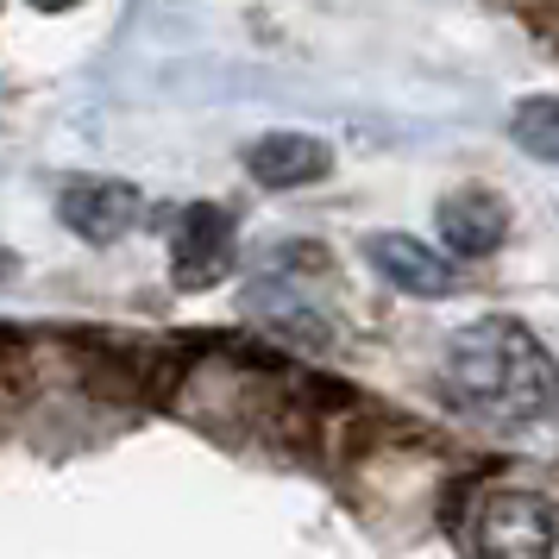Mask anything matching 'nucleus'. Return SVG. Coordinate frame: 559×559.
Returning <instances> with one entry per match:
<instances>
[{"label": "nucleus", "instance_id": "6e6552de", "mask_svg": "<svg viewBox=\"0 0 559 559\" xmlns=\"http://www.w3.org/2000/svg\"><path fill=\"white\" fill-rule=\"evenodd\" d=\"M328 170H333V152L314 132H264V139L246 145V177L258 189H308Z\"/></svg>", "mask_w": 559, "mask_h": 559}, {"label": "nucleus", "instance_id": "39448f33", "mask_svg": "<svg viewBox=\"0 0 559 559\" xmlns=\"http://www.w3.org/2000/svg\"><path fill=\"white\" fill-rule=\"evenodd\" d=\"M365 264H371L390 289L415 296V302L453 296V258L440 252V246H428V239H415V233H371V239H365Z\"/></svg>", "mask_w": 559, "mask_h": 559}, {"label": "nucleus", "instance_id": "9d476101", "mask_svg": "<svg viewBox=\"0 0 559 559\" xmlns=\"http://www.w3.org/2000/svg\"><path fill=\"white\" fill-rule=\"evenodd\" d=\"M38 13H70V7H82V0H32Z\"/></svg>", "mask_w": 559, "mask_h": 559}, {"label": "nucleus", "instance_id": "0eeeda50", "mask_svg": "<svg viewBox=\"0 0 559 559\" xmlns=\"http://www.w3.org/2000/svg\"><path fill=\"white\" fill-rule=\"evenodd\" d=\"M246 314H252L271 340L296 346V353H328L333 346V321L308 302L296 283H277V277L252 283V289H246Z\"/></svg>", "mask_w": 559, "mask_h": 559}, {"label": "nucleus", "instance_id": "7ed1b4c3", "mask_svg": "<svg viewBox=\"0 0 559 559\" xmlns=\"http://www.w3.org/2000/svg\"><path fill=\"white\" fill-rule=\"evenodd\" d=\"M139 214H145V195L120 177H76V182H63V195H57V221L76 239H88V246L127 239L139 227Z\"/></svg>", "mask_w": 559, "mask_h": 559}, {"label": "nucleus", "instance_id": "f257e3e1", "mask_svg": "<svg viewBox=\"0 0 559 559\" xmlns=\"http://www.w3.org/2000/svg\"><path fill=\"white\" fill-rule=\"evenodd\" d=\"M440 383L484 428H540L559 415V358L515 314H478L447 340Z\"/></svg>", "mask_w": 559, "mask_h": 559}, {"label": "nucleus", "instance_id": "423d86ee", "mask_svg": "<svg viewBox=\"0 0 559 559\" xmlns=\"http://www.w3.org/2000/svg\"><path fill=\"white\" fill-rule=\"evenodd\" d=\"M433 227H440V246H453V258H490V252H503V239H509V202L478 189V182H465V189L440 195Z\"/></svg>", "mask_w": 559, "mask_h": 559}, {"label": "nucleus", "instance_id": "20e7f679", "mask_svg": "<svg viewBox=\"0 0 559 559\" xmlns=\"http://www.w3.org/2000/svg\"><path fill=\"white\" fill-rule=\"evenodd\" d=\"M233 271V214L227 207H189L170 233V283L177 289H214Z\"/></svg>", "mask_w": 559, "mask_h": 559}, {"label": "nucleus", "instance_id": "f03ea898", "mask_svg": "<svg viewBox=\"0 0 559 559\" xmlns=\"http://www.w3.org/2000/svg\"><path fill=\"white\" fill-rule=\"evenodd\" d=\"M472 554L478 559H559V503L522 484L484 490L472 509Z\"/></svg>", "mask_w": 559, "mask_h": 559}, {"label": "nucleus", "instance_id": "1a4fd4ad", "mask_svg": "<svg viewBox=\"0 0 559 559\" xmlns=\"http://www.w3.org/2000/svg\"><path fill=\"white\" fill-rule=\"evenodd\" d=\"M509 139H515V152H528L534 164H559V95H528V102H515Z\"/></svg>", "mask_w": 559, "mask_h": 559}]
</instances>
